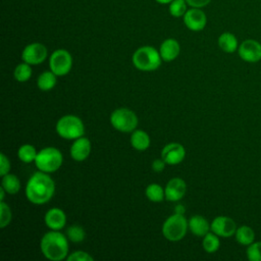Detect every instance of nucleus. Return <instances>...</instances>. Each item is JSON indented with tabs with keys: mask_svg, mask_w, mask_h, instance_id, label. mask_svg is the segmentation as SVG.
Wrapping results in <instances>:
<instances>
[{
	"mask_svg": "<svg viewBox=\"0 0 261 261\" xmlns=\"http://www.w3.org/2000/svg\"><path fill=\"white\" fill-rule=\"evenodd\" d=\"M188 3L186 0H172L169 3L168 10L173 17H181L188 10Z\"/></svg>",
	"mask_w": 261,
	"mask_h": 261,
	"instance_id": "cd10ccee",
	"label": "nucleus"
},
{
	"mask_svg": "<svg viewBox=\"0 0 261 261\" xmlns=\"http://www.w3.org/2000/svg\"><path fill=\"white\" fill-rule=\"evenodd\" d=\"M9 171H10V161L4 153H1L0 154V175L3 176L9 173Z\"/></svg>",
	"mask_w": 261,
	"mask_h": 261,
	"instance_id": "473e14b6",
	"label": "nucleus"
},
{
	"mask_svg": "<svg viewBox=\"0 0 261 261\" xmlns=\"http://www.w3.org/2000/svg\"><path fill=\"white\" fill-rule=\"evenodd\" d=\"M189 229L197 237H204L211 230L210 223L202 215H193L189 220Z\"/></svg>",
	"mask_w": 261,
	"mask_h": 261,
	"instance_id": "a211bd4d",
	"label": "nucleus"
},
{
	"mask_svg": "<svg viewBox=\"0 0 261 261\" xmlns=\"http://www.w3.org/2000/svg\"><path fill=\"white\" fill-rule=\"evenodd\" d=\"M135 67L142 71H152L157 69L162 62L158 50L152 46H142L138 48L132 57Z\"/></svg>",
	"mask_w": 261,
	"mask_h": 261,
	"instance_id": "7ed1b4c3",
	"label": "nucleus"
},
{
	"mask_svg": "<svg viewBox=\"0 0 261 261\" xmlns=\"http://www.w3.org/2000/svg\"><path fill=\"white\" fill-rule=\"evenodd\" d=\"M247 258L250 261H261V242H254L248 246Z\"/></svg>",
	"mask_w": 261,
	"mask_h": 261,
	"instance_id": "7c9ffc66",
	"label": "nucleus"
},
{
	"mask_svg": "<svg viewBox=\"0 0 261 261\" xmlns=\"http://www.w3.org/2000/svg\"><path fill=\"white\" fill-rule=\"evenodd\" d=\"M34 162L39 170L50 174L60 168L63 162V156L57 148L46 147L38 152Z\"/></svg>",
	"mask_w": 261,
	"mask_h": 261,
	"instance_id": "20e7f679",
	"label": "nucleus"
},
{
	"mask_svg": "<svg viewBox=\"0 0 261 261\" xmlns=\"http://www.w3.org/2000/svg\"><path fill=\"white\" fill-rule=\"evenodd\" d=\"M5 193H6V191L1 187V188H0V201H4Z\"/></svg>",
	"mask_w": 261,
	"mask_h": 261,
	"instance_id": "e433bc0d",
	"label": "nucleus"
},
{
	"mask_svg": "<svg viewBox=\"0 0 261 261\" xmlns=\"http://www.w3.org/2000/svg\"><path fill=\"white\" fill-rule=\"evenodd\" d=\"M1 187L6 191L9 195H15L20 190V180L19 178L12 173H7L2 176Z\"/></svg>",
	"mask_w": 261,
	"mask_h": 261,
	"instance_id": "4be33fe9",
	"label": "nucleus"
},
{
	"mask_svg": "<svg viewBox=\"0 0 261 261\" xmlns=\"http://www.w3.org/2000/svg\"><path fill=\"white\" fill-rule=\"evenodd\" d=\"M57 83V75L52 70L43 71L37 80V86L39 90L43 92H48L52 90Z\"/></svg>",
	"mask_w": 261,
	"mask_h": 261,
	"instance_id": "412c9836",
	"label": "nucleus"
},
{
	"mask_svg": "<svg viewBox=\"0 0 261 261\" xmlns=\"http://www.w3.org/2000/svg\"><path fill=\"white\" fill-rule=\"evenodd\" d=\"M189 221L184 214L174 213L166 218L162 224L163 237L170 242H177L186 237Z\"/></svg>",
	"mask_w": 261,
	"mask_h": 261,
	"instance_id": "423d86ee",
	"label": "nucleus"
},
{
	"mask_svg": "<svg viewBox=\"0 0 261 261\" xmlns=\"http://www.w3.org/2000/svg\"><path fill=\"white\" fill-rule=\"evenodd\" d=\"M180 52V46L179 43L173 39V38H168L164 40L159 48V53L163 61L169 62L177 58Z\"/></svg>",
	"mask_w": 261,
	"mask_h": 261,
	"instance_id": "f3484780",
	"label": "nucleus"
},
{
	"mask_svg": "<svg viewBox=\"0 0 261 261\" xmlns=\"http://www.w3.org/2000/svg\"><path fill=\"white\" fill-rule=\"evenodd\" d=\"M56 133L59 137L66 140H75L85 134V125L83 120L72 114L60 117L56 123Z\"/></svg>",
	"mask_w": 261,
	"mask_h": 261,
	"instance_id": "39448f33",
	"label": "nucleus"
},
{
	"mask_svg": "<svg viewBox=\"0 0 261 261\" xmlns=\"http://www.w3.org/2000/svg\"><path fill=\"white\" fill-rule=\"evenodd\" d=\"M186 211L185 207L181 205V204H177L175 207H174V212L175 213H178V214H184Z\"/></svg>",
	"mask_w": 261,
	"mask_h": 261,
	"instance_id": "c9c22d12",
	"label": "nucleus"
},
{
	"mask_svg": "<svg viewBox=\"0 0 261 261\" xmlns=\"http://www.w3.org/2000/svg\"><path fill=\"white\" fill-rule=\"evenodd\" d=\"M137 114L128 108H117L110 114L111 125L121 133H133L138 126Z\"/></svg>",
	"mask_w": 261,
	"mask_h": 261,
	"instance_id": "0eeeda50",
	"label": "nucleus"
},
{
	"mask_svg": "<svg viewBox=\"0 0 261 261\" xmlns=\"http://www.w3.org/2000/svg\"><path fill=\"white\" fill-rule=\"evenodd\" d=\"M165 165H166L165 161H164L162 158H160V159H155V160L152 162L151 167H152V170H153V171H155V172H161V171L164 169Z\"/></svg>",
	"mask_w": 261,
	"mask_h": 261,
	"instance_id": "f704fd0d",
	"label": "nucleus"
},
{
	"mask_svg": "<svg viewBox=\"0 0 261 261\" xmlns=\"http://www.w3.org/2000/svg\"><path fill=\"white\" fill-rule=\"evenodd\" d=\"M44 221L50 229L61 230L66 224V214L62 209L54 207L46 212Z\"/></svg>",
	"mask_w": 261,
	"mask_h": 261,
	"instance_id": "dca6fc26",
	"label": "nucleus"
},
{
	"mask_svg": "<svg viewBox=\"0 0 261 261\" xmlns=\"http://www.w3.org/2000/svg\"><path fill=\"white\" fill-rule=\"evenodd\" d=\"M145 195L152 202H161L165 199V191L158 184H150L145 190Z\"/></svg>",
	"mask_w": 261,
	"mask_h": 261,
	"instance_id": "a878e982",
	"label": "nucleus"
},
{
	"mask_svg": "<svg viewBox=\"0 0 261 261\" xmlns=\"http://www.w3.org/2000/svg\"><path fill=\"white\" fill-rule=\"evenodd\" d=\"M38 152L36 148L31 144H23L17 150V156L23 163H31L35 161Z\"/></svg>",
	"mask_w": 261,
	"mask_h": 261,
	"instance_id": "b1692460",
	"label": "nucleus"
},
{
	"mask_svg": "<svg viewBox=\"0 0 261 261\" xmlns=\"http://www.w3.org/2000/svg\"><path fill=\"white\" fill-rule=\"evenodd\" d=\"M40 248L46 259L61 261L68 256V239L60 230L51 229L42 237Z\"/></svg>",
	"mask_w": 261,
	"mask_h": 261,
	"instance_id": "f03ea898",
	"label": "nucleus"
},
{
	"mask_svg": "<svg viewBox=\"0 0 261 261\" xmlns=\"http://www.w3.org/2000/svg\"><path fill=\"white\" fill-rule=\"evenodd\" d=\"M186 156V149L179 143H169L161 150V158L168 165L179 164Z\"/></svg>",
	"mask_w": 261,
	"mask_h": 261,
	"instance_id": "ddd939ff",
	"label": "nucleus"
},
{
	"mask_svg": "<svg viewBox=\"0 0 261 261\" xmlns=\"http://www.w3.org/2000/svg\"><path fill=\"white\" fill-rule=\"evenodd\" d=\"M202 246H203V249L209 253V254H212V253H215L219 247H220V241H219V237L214 233V232H208L207 234H205L203 237V242H202Z\"/></svg>",
	"mask_w": 261,
	"mask_h": 261,
	"instance_id": "393cba45",
	"label": "nucleus"
},
{
	"mask_svg": "<svg viewBox=\"0 0 261 261\" xmlns=\"http://www.w3.org/2000/svg\"><path fill=\"white\" fill-rule=\"evenodd\" d=\"M155 1L160 4H169L172 0H155Z\"/></svg>",
	"mask_w": 261,
	"mask_h": 261,
	"instance_id": "4c0bfd02",
	"label": "nucleus"
},
{
	"mask_svg": "<svg viewBox=\"0 0 261 261\" xmlns=\"http://www.w3.org/2000/svg\"><path fill=\"white\" fill-rule=\"evenodd\" d=\"M13 76L19 83L28 82L32 76L31 64H29L27 62H22V63H19L18 65H16V67L14 68V71H13Z\"/></svg>",
	"mask_w": 261,
	"mask_h": 261,
	"instance_id": "bb28decb",
	"label": "nucleus"
},
{
	"mask_svg": "<svg viewBox=\"0 0 261 261\" xmlns=\"http://www.w3.org/2000/svg\"><path fill=\"white\" fill-rule=\"evenodd\" d=\"M165 199L170 202H176L184 198L187 193V184L180 177H173L168 180L165 188Z\"/></svg>",
	"mask_w": 261,
	"mask_h": 261,
	"instance_id": "4468645a",
	"label": "nucleus"
},
{
	"mask_svg": "<svg viewBox=\"0 0 261 261\" xmlns=\"http://www.w3.org/2000/svg\"><path fill=\"white\" fill-rule=\"evenodd\" d=\"M91 142L86 137L77 138L73 141L70 147V157L75 161H84L86 160L91 153Z\"/></svg>",
	"mask_w": 261,
	"mask_h": 261,
	"instance_id": "2eb2a0df",
	"label": "nucleus"
},
{
	"mask_svg": "<svg viewBox=\"0 0 261 261\" xmlns=\"http://www.w3.org/2000/svg\"><path fill=\"white\" fill-rule=\"evenodd\" d=\"M68 261H93L94 258L85 251H75L66 257Z\"/></svg>",
	"mask_w": 261,
	"mask_h": 261,
	"instance_id": "2f4dec72",
	"label": "nucleus"
},
{
	"mask_svg": "<svg viewBox=\"0 0 261 261\" xmlns=\"http://www.w3.org/2000/svg\"><path fill=\"white\" fill-rule=\"evenodd\" d=\"M150 137L143 129H135L130 135V144L138 151H145L150 147Z\"/></svg>",
	"mask_w": 261,
	"mask_h": 261,
	"instance_id": "6ab92c4d",
	"label": "nucleus"
},
{
	"mask_svg": "<svg viewBox=\"0 0 261 261\" xmlns=\"http://www.w3.org/2000/svg\"><path fill=\"white\" fill-rule=\"evenodd\" d=\"M182 17L185 25L193 32H200L204 30L207 23V16L201 8L192 7L187 10Z\"/></svg>",
	"mask_w": 261,
	"mask_h": 261,
	"instance_id": "f8f14e48",
	"label": "nucleus"
},
{
	"mask_svg": "<svg viewBox=\"0 0 261 261\" xmlns=\"http://www.w3.org/2000/svg\"><path fill=\"white\" fill-rule=\"evenodd\" d=\"M66 237L69 241H71L73 243H80L85 240L86 231L81 225L73 224V225H70L69 227H67Z\"/></svg>",
	"mask_w": 261,
	"mask_h": 261,
	"instance_id": "c85d7f7f",
	"label": "nucleus"
},
{
	"mask_svg": "<svg viewBox=\"0 0 261 261\" xmlns=\"http://www.w3.org/2000/svg\"><path fill=\"white\" fill-rule=\"evenodd\" d=\"M186 1L189 6L195 7V8H203L211 2V0H186Z\"/></svg>",
	"mask_w": 261,
	"mask_h": 261,
	"instance_id": "72a5a7b5",
	"label": "nucleus"
},
{
	"mask_svg": "<svg viewBox=\"0 0 261 261\" xmlns=\"http://www.w3.org/2000/svg\"><path fill=\"white\" fill-rule=\"evenodd\" d=\"M211 231L221 238H229L236 233L237 224L228 216H217L210 223Z\"/></svg>",
	"mask_w": 261,
	"mask_h": 261,
	"instance_id": "9b49d317",
	"label": "nucleus"
},
{
	"mask_svg": "<svg viewBox=\"0 0 261 261\" xmlns=\"http://www.w3.org/2000/svg\"><path fill=\"white\" fill-rule=\"evenodd\" d=\"M12 218L11 209L4 201H0V227H6Z\"/></svg>",
	"mask_w": 261,
	"mask_h": 261,
	"instance_id": "c756f323",
	"label": "nucleus"
},
{
	"mask_svg": "<svg viewBox=\"0 0 261 261\" xmlns=\"http://www.w3.org/2000/svg\"><path fill=\"white\" fill-rule=\"evenodd\" d=\"M48 50L45 45L41 43H31L27 45L21 52V60L31 65L41 64L46 60Z\"/></svg>",
	"mask_w": 261,
	"mask_h": 261,
	"instance_id": "1a4fd4ad",
	"label": "nucleus"
},
{
	"mask_svg": "<svg viewBox=\"0 0 261 261\" xmlns=\"http://www.w3.org/2000/svg\"><path fill=\"white\" fill-rule=\"evenodd\" d=\"M238 53L246 62H258L261 60V43L254 39L245 40L239 45Z\"/></svg>",
	"mask_w": 261,
	"mask_h": 261,
	"instance_id": "9d476101",
	"label": "nucleus"
},
{
	"mask_svg": "<svg viewBox=\"0 0 261 261\" xmlns=\"http://www.w3.org/2000/svg\"><path fill=\"white\" fill-rule=\"evenodd\" d=\"M234 236L237 242L243 246H249L254 243L255 240V232L253 228L248 225H242L238 227Z\"/></svg>",
	"mask_w": 261,
	"mask_h": 261,
	"instance_id": "5701e85b",
	"label": "nucleus"
},
{
	"mask_svg": "<svg viewBox=\"0 0 261 261\" xmlns=\"http://www.w3.org/2000/svg\"><path fill=\"white\" fill-rule=\"evenodd\" d=\"M55 193V182L49 173L41 170L35 172L28 180L25 187L27 199L35 205L49 202Z\"/></svg>",
	"mask_w": 261,
	"mask_h": 261,
	"instance_id": "f257e3e1",
	"label": "nucleus"
},
{
	"mask_svg": "<svg viewBox=\"0 0 261 261\" xmlns=\"http://www.w3.org/2000/svg\"><path fill=\"white\" fill-rule=\"evenodd\" d=\"M217 43H218L219 48L225 53H233L239 48V43H238L237 37L229 32L222 33L218 37Z\"/></svg>",
	"mask_w": 261,
	"mask_h": 261,
	"instance_id": "aec40b11",
	"label": "nucleus"
},
{
	"mask_svg": "<svg viewBox=\"0 0 261 261\" xmlns=\"http://www.w3.org/2000/svg\"><path fill=\"white\" fill-rule=\"evenodd\" d=\"M49 66L57 76L66 75L71 70L72 57L67 50L57 49L50 55Z\"/></svg>",
	"mask_w": 261,
	"mask_h": 261,
	"instance_id": "6e6552de",
	"label": "nucleus"
}]
</instances>
